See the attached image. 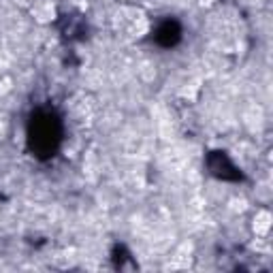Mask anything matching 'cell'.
Masks as SVG:
<instances>
[{"label": "cell", "instance_id": "cell-3", "mask_svg": "<svg viewBox=\"0 0 273 273\" xmlns=\"http://www.w3.org/2000/svg\"><path fill=\"white\" fill-rule=\"evenodd\" d=\"M4 135H6V126L0 122V139H4Z\"/></svg>", "mask_w": 273, "mask_h": 273}, {"label": "cell", "instance_id": "cell-2", "mask_svg": "<svg viewBox=\"0 0 273 273\" xmlns=\"http://www.w3.org/2000/svg\"><path fill=\"white\" fill-rule=\"evenodd\" d=\"M32 15H35L37 22L41 24H47L56 17V6L51 0H39V2L32 6Z\"/></svg>", "mask_w": 273, "mask_h": 273}, {"label": "cell", "instance_id": "cell-1", "mask_svg": "<svg viewBox=\"0 0 273 273\" xmlns=\"http://www.w3.org/2000/svg\"><path fill=\"white\" fill-rule=\"evenodd\" d=\"M271 222H273L271 211L258 209L254 214V220H252V229H254V233L258 237H265V235H269V231H271Z\"/></svg>", "mask_w": 273, "mask_h": 273}]
</instances>
